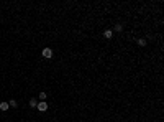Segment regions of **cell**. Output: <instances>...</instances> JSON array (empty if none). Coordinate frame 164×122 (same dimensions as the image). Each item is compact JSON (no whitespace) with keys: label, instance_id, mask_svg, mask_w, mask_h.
I'll return each mask as SVG.
<instances>
[{"label":"cell","instance_id":"7","mask_svg":"<svg viewBox=\"0 0 164 122\" xmlns=\"http://www.w3.org/2000/svg\"><path fill=\"white\" fill-rule=\"evenodd\" d=\"M113 30H115V32H117V33H120L121 30H123V25H121V23H117V25H115V27H113ZM113 30H112V32H113Z\"/></svg>","mask_w":164,"mask_h":122},{"label":"cell","instance_id":"2","mask_svg":"<svg viewBox=\"0 0 164 122\" xmlns=\"http://www.w3.org/2000/svg\"><path fill=\"white\" fill-rule=\"evenodd\" d=\"M41 55H43L44 58H53V50H51V48H44L43 51H41Z\"/></svg>","mask_w":164,"mask_h":122},{"label":"cell","instance_id":"1","mask_svg":"<svg viewBox=\"0 0 164 122\" xmlns=\"http://www.w3.org/2000/svg\"><path fill=\"white\" fill-rule=\"evenodd\" d=\"M48 107H49V106H48V102H46V101H39V102H38V106H36V109H38L39 112H46V110H48Z\"/></svg>","mask_w":164,"mask_h":122},{"label":"cell","instance_id":"6","mask_svg":"<svg viewBox=\"0 0 164 122\" xmlns=\"http://www.w3.org/2000/svg\"><path fill=\"white\" fill-rule=\"evenodd\" d=\"M8 109H10L8 102H5V101H3V102H0V110H8Z\"/></svg>","mask_w":164,"mask_h":122},{"label":"cell","instance_id":"8","mask_svg":"<svg viewBox=\"0 0 164 122\" xmlns=\"http://www.w3.org/2000/svg\"><path fill=\"white\" fill-rule=\"evenodd\" d=\"M8 106H10V107H13V109H15V107H18V102H16L15 99H10V102H8Z\"/></svg>","mask_w":164,"mask_h":122},{"label":"cell","instance_id":"9","mask_svg":"<svg viewBox=\"0 0 164 122\" xmlns=\"http://www.w3.org/2000/svg\"><path fill=\"white\" fill-rule=\"evenodd\" d=\"M46 92H39V101H46Z\"/></svg>","mask_w":164,"mask_h":122},{"label":"cell","instance_id":"3","mask_svg":"<svg viewBox=\"0 0 164 122\" xmlns=\"http://www.w3.org/2000/svg\"><path fill=\"white\" fill-rule=\"evenodd\" d=\"M112 36H113V32H112V30H105V32H103V38L112 40Z\"/></svg>","mask_w":164,"mask_h":122},{"label":"cell","instance_id":"4","mask_svg":"<svg viewBox=\"0 0 164 122\" xmlns=\"http://www.w3.org/2000/svg\"><path fill=\"white\" fill-rule=\"evenodd\" d=\"M146 43H148L146 38H138L136 40V45H138V46H146Z\"/></svg>","mask_w":164,"mask_h":122},{"label":"cell","instance_id":"5","mask_svg":"<svg viewBox=\"0 0 164 122\" xmlns=\"http://www.w3.org/2000/svg\"><path fill=\"white\" fill-rule=\"evenodd\" d=\"M36 106H38V101H36L35 97H31L30 99V107H31V109H36Z\"/></svg>","mask_w":164,"mask_h":122}]
</instances>
